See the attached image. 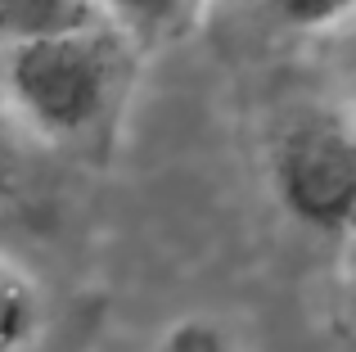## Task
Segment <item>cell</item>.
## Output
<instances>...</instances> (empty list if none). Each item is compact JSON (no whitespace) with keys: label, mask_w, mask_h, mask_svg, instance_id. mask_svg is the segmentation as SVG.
<instances>
[{"label":"cell","mask_w":356,"mask_h":352,"mask_svg":"<svg viewBox=\"0 0 356 352\" xmlns=\"http://www.w3.org/2000/svg\"><path fill=\"white\" fill-rule=\"evenodd\" d=\"M140 54L108 23L0 50V99L41 145H104Z\"/></svg>","instance_id":"obj_1"},{"label":"cell","mask_w":356,"mask_h":352,"mask_svg":"<svg viewBox=\"0 0 356 352\" xmlns=\"http://www.w3.org/2000/svg\"><path fill=\"white\" fill-rule=\"evenodd\" d=\"M275 203L316 235H356V113L343 99H293L266 141Z\"/></svg>","instance_id":"obj_2"},{"label":"cell","mask_w":356,"mask_h":352,"mask_svg":"<svg viewBox=\"0 0 356 352\" xmlns=\"http://www.w3.org/2000/svg\"><path fill=\"white\" fill-rule=\"evenodd\" d=\"M212 5L217 0H99V14L145 59L149 50L181 45L185 36H194L212 14Z\"/></svg>","instance_id":"obj_3"},{"label":"cell","mask_w":356,"mask_h":352,"mask_svg":"<svg viewBox=\"0 0 356 352\" xmlns=\"http://www.w3.org/2000/svg\"><path fill=\"white\" fill-rule=\"evenodd\" d=\"M104 23L99 0H0V50Z\"/></svg>","instance_id":"obj_4"},{"label":"cell","mask_w":356,"mask_h":352,"mask_svg":"<svg viewBox=\"0 0 356 352\" xmlns=\"http://www.w3.org/2000/svg\"><path fill=\"white\" fill-rule=\"evenodd\" d=\"M45 298L27 266L0 253V352H27L41 335Z\"/></svg>","instance_id":"obj_5"},{"label":"cell","mask_w":356,"mask_h":352,"mask_svg":"<svg viewBox=\"0 0 356 352\" xmlns=\"http://www.w3.org/2000/svg\"><path fill=\"white\" fill-rule=\"evenodd\" d=\"M261 9L302 36H339L356 18V0H261Z\"/></svg>","instance_id":"obj_6"},{"label":"cell","mask_w":356,"mask_h":352,"mask_svg":"<svg viewBox=\"0 0 356 352\" xmlns=\"http://www.w3.org/2000/svg\"><path fill=\"white\" fill-rule=\"evenodd\" d=\"M27 145H32V136L18 127V118L9 113V104L0 99V208H5V203L23 190Z\"/></svg>","instance_id":"obj_7"},{"label":"cell","mask_w":356,"mask_h":352,"mask_svg":"<svg viewBox=\"0 0 356 352\" xmlns=\"http://www.w3.org/2000/svg\"><path fill=\"white\" fill-rule=\"evenodd\" d=\"M158 352H235V348H230V339H226L221 326H212V321H203V317H190V321H176V326L167 330Z\"/></svg>","instance_id":"obj_8"},{"label":"cell","mask_w":356,"mask_h":352,"mask_svg":"<svg viewBox=\"0 0 356 352\" xmlns=\"http://www.w3.org/2000/svg\"><path fill=\"white\" fill-rule=\"evenodd\" d=\"M339 81H343V104L356 113V18L339 32Z\"/></svg>","instance_id":"obj_9"},{"label":"cell","mask_w":356,"mask_h":352,"mask_svg":"<svg viewBox=\"0 0 356 352\" xmlns=\"http://www.w3.org/2000/svg\"><path fill=\"white\" fill-rule=\"evenodd\" d=\"M343 312L356 330V235L343 244Z\"/></svg>","instance_id":"obj_10"}]
</instances>
